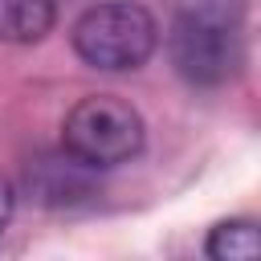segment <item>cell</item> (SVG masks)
Wrapping results in <instances>:
<instances>
[{"label":"cell","instance_id":"cell-4","mask_svg":"<svg viewBox=\"0 0 261 261\" xmlns=\"http://www.w3.org/2000/svg\"><path fill=\"white\" fill-rule=\"evenodd\" d=\"M29 192L45 208H73L94 196V167L65 155H45L29 167Z\"/></svg>","mask_w":261,"mask_h":261},{"label":"cell","instance_id":"cell-3","mask_svg":"<svg viewBox=\"0 0 261 261\" xmlns=\"http://www.w3.org/2000/svg\"><path fill=\"white\" fill-rule=\"evenodd\" d=\"M143 139H147V126H143V114L114 98V94H90L82 98L65 122H61V147L90 163L94 171L102 167H118L126 159H135L143 151Z\"/></svg>","mask_w":261,"mask_h":261},{"label":"cell","instance_id":"cell-6","mask_svg":"<svg viewBox=\"0 0 261 261\" xmlns=\"http://www.w3.org/2000/svg\"><path fill=\"white\" fill-rule=\"evenodd\" d=\"M204 253L216 257V261H249L261 253V232L253 220H220L208 241H204Z\"/></svg>","mask_w":261,"mask_h":261},{"label":"cell","instance_id":"cell-5","mask_svg":"<svg viewBox=\"0 0 261 261\" xmlns=\"http://www.w3.org/2000/svg\"><path fill=\"white\" fill-rule=\"evenodd\" d=\"M57 20L53 0H0V41L37 45Z\"/></svg>","mask_w":261,"mask_h":261},{"label":"cell","instance_id":"cell-2","mask_svg":"<svg viewBox=\"0 0 261 261\" xmlns=\"http://www.w3.org/2000/svg\"><path fill=\"white\" fill-rule=\"evenodd\" d=\"M69 41H73V53L86 65L106 69V73H126V69H139L155 53L159 24L143 4L106 0V4L86 8L73 20Z\"/></svg>","mask_w":261,"mask_h":261},{"label":"cell","instance_id":"cell-7","mask_svg":"<svg viewBox=\"0 0 261 261\" xmlns=\"http://www.w3.org/2000/svg\"><path fill=\"white\" fill-rule=\"evenodd\" d=\"M12 208H16V192H12L8 175H0V232H4V224L12 220Z\"/></svg>","mask_w":261,"mask_h":261},{"label":"cell","instance_id":"cell-1","mask_svg":"<svg viewBox=\"0 0 261 261\" xmlns=\"http://www.w3.org/2000/svg\"><path fill=\"white\" fill-rule=\"evenodd\" d=\"M167 53L192 86H224L245 61V4L241 0H179Z\"/></svg>","mask_w":261,"mask_h":261}]
</instances>
